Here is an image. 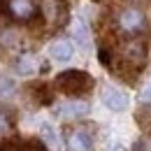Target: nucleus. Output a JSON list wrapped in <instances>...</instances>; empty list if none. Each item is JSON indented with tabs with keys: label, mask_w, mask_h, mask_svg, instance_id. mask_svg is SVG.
Wrapping results in <instances>:
<instances>
[{
	"label": "nucleus",
	"mask_w": 151,
	"mask_h": 151,
	"mask_svg": "<svg viewBox=\"0 0 151 151\" xmlns=\"http://www.w3.org/2000/svg\"><path fill=\"white\" fill-rule=\"evenodd\" d=\"M116 30L128 40L132 37H149V21L147 14L137 7H126L116 14Z\"/></svg>",
	"instance_id": "obj_2"
},
{
	"label": "nucleus",
	"mask_w": 151,
	"mask_h": 151,
	"mask_svg": "<svg viewBox=\"0 0 151 151\" xmlns=\"http://www.w3.org/2000/svg\"><path fill=\"white\" fill-rule=\"evenodd\" d=\"M49 56L54 58L56 63H68L70 58L75 56V47H72L70 40H56L49 47Z\"/></svg>",
	"instance_id": "obj_7"
},
{
	"label": "nucleus",
	"mask_w": 151,
	"mask_h": 151,
	"mask_svg": "<svg viewBox=\"0 0 151 151\" xmlns=\"http://www.w3.org/2000/svg\"><path fill=\"white\" fill-rule=\"evenodd\" d=\"M95 79L84 70H65L56 77V88L68 98H84L93 91Z\"/></svg>",
	"instance_id": "obj_1"
},
{
	"label": "nucleus",
	"mask_w": 151,
	"mask_h": 151,
	"mask_svg": "<svg viewBox=\"0 0 151 151\" xmlns=\"http://www.w3.org/2000/svg\"><path fill=\"white\" fill-rule=\"evenodd\" d=\"M9 128H12V116L7 109H0V135H5Z\"/></svg>",
	"instance_id": "obj_14"
},
{
	"label": "nucleus",
	"mask_w": 151,
	"mask_h": 151,
	"mask_svg": "<svg viewBox=\"0 0 151 151\" xmlns=\"http://www.w3.org/2000/svg\"><path fill=\"white\" fill-rule=\"evenodd\" d=\"M7 151H49V147L40 139H14L7 144Z\"/></svg>",
	"instance_id": "obj_10"
},
{
	"label": "nucleus",
	"mask_w": 151,
	"mask_h": 151,
	"mask_svg": "<svg viewBox=\"0 0 151 151\" xmlns=\"http://www.w3.org/2000/svg\"><path fill=\"white\" fill-rule=\"evenodd\" d=\"M37 70V58L33 56V54H23L19 58V63H17V72L21 75H33Z\"/></svg>",
	"instance_id": "obj_12"
},
{
	"label": "nucleus",
	"mask_w": 151,
	"mask_h": 151,
	"mask_svg": "<svg viewBox=\"0 0 151 151\" xmlns=\"http://www.w3.org/2000/svg\"><path fill=\"white\" fill-rule=\"evenodd\" d=\"M139 100H142V105H151V81L144 86V91L139 95Z\"/></svg>",
	"instance_id": "obj_15"
},
{
	"label": "nucleus",
	"mask_w": 151,
	"mask_h": 151,
	"mask_svg": "<svg viewBox=\"0 0 151 151\" xmlns=\"http://www.w3.org/2000/svg\"><path fill=\"white\" fill-rule=\"evenodd\" d=\"M56 114L60 119H79V116L88 114V105L86 102H65V105L56 107Z\"/></svg>",
	"instance_id": "obj_9"
},
{
	"label": "nucleus",
	"mask_w": 151,
	"mask_h": 151,
	"mask_svg": "<svg viewBox=\"0 0 151 151\" xmlns=\"http://www.w3.org/2000/svg\"><path fill=\"white\" fill-rule=\"evenodd\" d=\"M7 17L14 21H35L40 9L35 0H7Z\"/></svg>",
	"instance_id": "obj_3"
},
{
	"label": "nucleus",
	"mask_w": 151,
	"mask_h": 151,
	"mask_svg": "<svg viewBox=\"0 0 151 151\" xmlns=\"http://www.w3.org/2000/svg\"><path fill=\"white\" fill-rule=\"evenodd\" d=\"M95 2H98V0H95Z\"/></svg>",
	"instance_id": "obj_16"
},
{
	"label": "nucleus",
	"mask_w": 151,
	"mask_h": 151,
	"mask_svg": "<svg viewBox=\"0 0 151 151\" xmlns=\"http://www.w3.org/2000/svg\"><path fill=\"white\" fill-rule=\"evenodd\" d=\"M40 132H42V142H44L47 147H56V144H58V135H56V130H54V126L42 123Z\"/></svg>",
	"instance_id": "obj_13"
},
{
	"label": "nucleus",
	"mask_w": 151,
	"mask_h": 151,
	"mask_svg": "<svg viewBox=\"0 0 151 151\" xmlns=\"http://www.w3.org/2000/svg\"><path fill=\"white\" fill-rule=\"evenodd\" d=\"M135 121L139 126V130L151 135V105H142L137 112H135Z\"/></svg>",
	"instance_id": "obj_11"
},
{
	"label": "nucleus",
	"mask_w": 151,
	"mask_h": 151,
	"mask_svg": "<svg viewBox=\"0 0 151 151\" xmlns=\"http://www.w3.org/2000/svg\"><path fill=\"white\" fill-rule=\"evenodd\" d=\"M28 93H30V98H33L37 105H51V102H54V88H51L49 84H42V81L30 84V86H28Z\"/></svg>",
	"instance_id": "obj_8"
},
{
	"label": "nucleus",
	"mask_w": 151,
	"mask_h": 151,
	"mask_svg": "<svg viewBox=\"0 0 151 151\" xmlns=\"http://www.w3.org/2000/svg\"><path fill=\"white\" fill-rule=\"evenodd\" d=\"M102 102L112 112H123L128 107V95L119 88H114V86H105L102 88Z\"/></svg>",
	"instance_id": "obj_6"
},
{
	"label": "nucleus",
	"mask_w": 151,
	"mask_h": 151,
	"mask_svg": "<svg viewBox=\"0 0 151 151\" xmlns=\"http://www.w3.org/2000/svg\"><path fill=\"white\" fill-rule=\"evenodd\" d=\"M44 17L54 26H63L68 21V2L65 0H44Z\"/></svg>",
	"instance_id": "obj_5"
},
{
	"label": "nucleus",
	"mask_w": 151,
	"mask_h": 151,
	"mask_svg": "<svg viewBox=\"0 0 151 151\" xmlns=\"http://www.w3.org/2000/svg\"><path fill=\"white\" fill-rule=\"evenodd\" d=\"M68 151H93V135L86 128H75L68 135Z\"/></svg>",
	"instance_id": "obj_4"
}]
</instances>
